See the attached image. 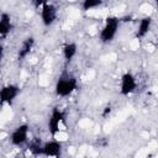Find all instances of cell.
Instances as JSON below:
<instances>
[{
  "mask_svg": "<svg viewBox=\"0 0 158 158\" xmlns=\"http://www.w3.org/2000/svg\"><path fill=\"white\" fill-rule=\"evenodd\" d=\"M65 125V114L60 107H53L48 115V121H47V127L48 132L51 133L52 137H56L60 133Z\"/></svg>",
  "mask_w": 158,
  "mask_h": 158,
  "instance_id": "3957f363",
  "label": "cell"
},
{
  "mask_svg": "<svg viewBox=\"0 0 158 158\" xmlns=\"http://www.w3.org/2000/svg\"><path fill=\"white\" fill-rule=\"evenodd\" d=\"M138 88V80L137 77L132 72H125L120 77V84H118V91L122 96H130L133 93H136Z\"/></svg>",
  "mask_w": 158,
  "mask_h": 158,
  "instance_id": "5b68a950",
  "label": "cell"
},
{
  "mask_svg": "<svg viewBox=\"0 0 158 158\" xmlns=\"http://www.w3.org/2000/svg\"><path fill=\"white\" fill-rule=\"evenodd\" d=\"M42 144H43V142L38 137H33V138H31L28 141L27 148L31 152V154H33V156H42Z\"/></svg>",
  "mask_w": 158,
  "mask_h": 158,
  "instance_id": "4fadbf2b",
  "label": "cell"
},
{
  "mask_svg": "<svg viewBox=\"0 0 158 158\" xmlns=\"http://www.w3.org/2000/svg\"><path fill=\"white\" fill-rule=\"evenodd\" d=\"M21 93V89L17 84L15 83H7L5 84L2 88H1V91H0V105L4 107V106H11L16 99L19 98Z\"/></svg>",
  "mask_w": 158,
  "mask_h": 158,
  "instance_id": "8992f818",
  "label": "cell"
},
{
  "mask_svg": "<svg viewBox=\"0 0 158 158\" xmlns=\"http://www.w3.org/2000/svg\"><path fill=\"white\" fill-rule=\"evenodd\" d=\"M31 2L36 9H41V6H43L47 2H51V0H31Z\"/></svg>",
  "mask_w": 158,
  "mask_h": 158,
  "instance_id": "9a60e30c",
  "label": "cell"
},
{
  "mask_svg": "<svg viewBox=\"0 0 158 158\" xmlns=\"http://www.w3.org/2000/svg\"><path fill=\"white\" fill-rule=\"evenodd\" d=\"M153 26V17L151 15H146L143 17L139 19V21L137 22V27L135 31V37L137 40H143L148 36V33L151 32Z\"/></svg>",
  "mask_w": 158,
  "mask_h": 158,
  "instance_id": "9c48e42d",
  "label": "cell"
},
{
  "mask_svg": "<svg viewBox=\"0 0 158 158\" xmlns=\"http://www.w3.org/2000/svg\"><path fill=\"white\" fill-rule=\"evenodd\" d=\"M153 2H154V6L158 9V0H153Z\"/></svg>",
  "mask_w": 158,
  "mask_h": 158,
  "instance_id": "2e32d148",
  "label": "cell"
},
{
  "mask_svg": "<svg viewBox=\"0 0 158 158\" xmlns=\"http://www.w3.org/2000/svg\"><path fill=\"white\" fill-rule=\"evenodd\" d=\"M78 78L68 72L62 73L54 84V94L58 98H69L78 90Z\"/></svg>",
  "mask_w": 158,
  "mask_h": 158,
  "instance_id": "6da1fadb",
  "label": "cell"
},
{
  "mask_svg": "<svg viewBox=\"0 0 158 158\" xmlns=\"http://www.w3.org/2000/svg\"><path fill=\"white\" fill-rule=\"evenodd\" d=\"M78 54V44L75 42H67L62 47V57L65 63H70Z\"/></svg>",
  "mask_w": 158,
  "mask_h": 158,
  "instance_id": "7c38bea8",
  "label": "cell"
},
{
  "mask_svg": "<svg viewBox=\"0 0 158 158\" xmlns=\"http://www.w3.org/2000/svg\"><path fill=\"white\" fill-rule=\"evenodd\" d=\"M63 152V143L54 137L49 141L43 142L42 144V156L43 157H60Z\"/></svg>",
  "mask_w": 158,
  "mask_h": 158,
  "instance_id": "ba28073f",
  "label": "cell"
},
{
  "mask_svg": "<svg viewBox=\"0 0 158 158\" xmlns=\"http://www.w3.org/2000/svg\"><path fill=\"white\" fill-rule=\"evenodd\" d=\"M35 46H36V38L33 36L25 37L21 41V43H20V46L17 48V59L19 60H25L32 53Z\"/></svg>",
  "mask_w": 158,
  "mask_h": 158,
  "instance_id": "30bf717a",
  "label": "cell"
},
{
  "mask_svg": "<svg viewBox=\"0 0 158 158\" xmlns=\"http://www.w3.org/2000/svg\"><path fill=\"white\" fill-rule=\"evenodd\" d=\"M104 4V0H81V10L88 12L100 7Z\"/></svg>",
  "mask_w": 158,
  "mask_h": 158,
  "instance_id": "5bb4252c",
  "label": "cell"
},
{
  "mask_svg": "<svg viewBox=\"0 0 158 158\" xmlns=\"http://www.w3.org/2000/svg\"><path fill=\"white\" fill-rule=\"evenodd\" d=\"M30 126L27 123H20L17 125L10 133L9 136V141L11 143V146L21 148L23 146H26L30 141Z\"/></svg>",
  "mask_w": 158,
  "mask_h": 158,
  "instance_id": "277c9868",
  "label": "cell"
},
{
  "mask_svg": "<svg viewBox=\"0 0 158 158\" xmlns=\"http://www.w3.org/2000/svg\"><path fill=\"white\" fill-rule=\"evenodd\" d=\"M40 19L44 27L53 26L58 20V7L52 1L44 4L40 9Z\"/></svg>",
  "mask_w": 158,
  "mask_h": 158,
  "instance_id": "52a82bcc",
  "label": "cell"
},
{
  "mask_svg": "<svg viewBox=\"0 0 158 158\" xmlns=\"http://www.w3.org/2000/svg\"><path fill=\"white\" fill-rule=\"evenodd\" d=\"M14 30V22L7 12H1L0 15V38L4 41Z\"/></svg>",
  "mask_w": 158,
  "mask_h": 158,
  "instance_id": "8fae6325",
  "label": "cell"
},
{
  "mask_svg": "<svg viewBox=\"0 0 158 158\" xmlns=\"http://www.w3.org/2000/svg\"><path fill=\"white\" fill-rule=\"evenodd\" d=\"M120 25H121V20L117 16L109 15L105 19V21H104V23H102V26H101V28L99 31V40H100V42L104 43V44L111 43L116 38V36L118 33Z\"/></svg>",
  "mask_w": 158,
  "mask_h": 158,
  "instance_id": "7a4b0ae2",
  "label": "cell"
}]
</instances>
